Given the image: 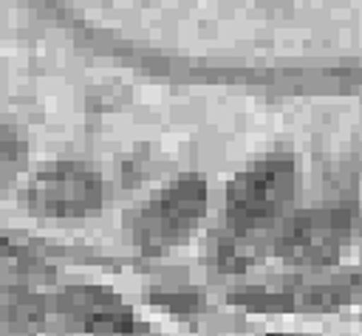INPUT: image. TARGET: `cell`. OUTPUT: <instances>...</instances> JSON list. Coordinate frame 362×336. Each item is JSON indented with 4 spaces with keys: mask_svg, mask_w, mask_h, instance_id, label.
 <instances>
[{
    "mask_svg": "<svg viewBox=\"0 0 362 336\" xmlns=\"http://www.w3.org/2000/svg\"><path fill=\"white\" fill-rule=\"evenodd\" d=\"M294 186L291 169L280 164H260L257 169L246 172L232 192V215L240 220L243 229L257 226L277 215V209L288 200Z\"/></svg>",
    "mask_w": 362,
    "mask_h": 336,
    "instance_id": "1",
    "label": "cell"
},
{
    "mask_svg": "<svg viewBox=\"0 0 362 336\" xmlns=\"http://www.w3.org/2000/svg\"><path fill=\"white\" fill-rule=\"evenodd\" d=\"M99 200V184L93 172L62 164L42 172L31 186V203L45 215H82Z\"/></svg>",
    "mask_w": 362,
    "mask_h": 336,
    "instance_id": "2",
    "label": "cell"
},
{
    "mask_svg": "<svg viewBox=\"0 0 362 336\" xmlns=\"http://www.w3.org/2000/svg\"><path fill=\"white\" fill-rule=\"evenodd\" d=\"M201 206H204V186L198 181L175 184L144 215V220H141L144 240H150V243H167V240L178 237L187 226L195 223Z\"/></svg>",
    "mask_w": 362,
    "mask_h": 336,
    "instance_id": "3",
    "label": "cell"
},
{
    "mask_svg": "<svg viewBox=\"0 0 362 336\" xmlns=\"http://www.w3.org/2000/svg\"><path fill=\"white\" fill-rule=\"evenodd\" d=\"M339 240V220L337 215H303L291 220L280 237V246L288 257L297 260H320L325 257Z\"/></svg>",
    "mask_w": 362,
    "mask_h": 336,
    "instance_id": "4",
    "label": "cell"
},
{
    "mask_svg": "<svg viewBox=\"0 0 362 336\" xmlns=\"http://www.w3.org/2000/svg\"><path fill=\"white\" fill-rule=\"evenodd\" d=\"M20 161H23V147H20L17 136L11 130L0 127V181L11 178L20 167Z\"/></svg>",
    "mask_w": 362,
    "mask_h": 336,
    "instance_id": "5",
    "label": "cell"
}]
</instances>
